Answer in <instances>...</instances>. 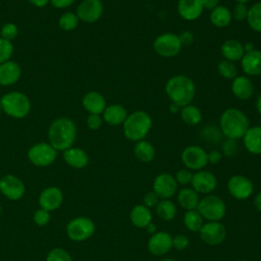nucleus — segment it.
I'll return each instance as SVG.
<instances>
[{
	"mask_svg": "<svg viewBox=\"0 0 261 261\" xmlns=\"http://www.w3.org/2000/svg\"><path fill=\"white\" fill-rule=\"evenodd\" d=\"M176 9L179 16L188 21L196 20L204 11L202 0H178Z\"/></svg>",
	"mask_w": 261,
	"mask_h": 261,
	"instance_id": "aec40b11",
	"label": "nucleus"
},
{
	"mask_svg": "<svg viewBox=\"0 0 261 261\" xmlns=\"http://www.w3.org/2000/svg\"><path fill=\"white\" fill-rule=\"evenodd\" d=\"M160 261H177V260H175V259H173V258H163V259H161Z\"/></svg>",
	"mask_w": 261,
	"mask_h": 261,
	"instance_id": "052dcab7",
	"label": "nucleus"
},
{
	"mask_svg": "<svg viewBox=\"0 0 261 261\" xmlns=\"http://www.w3.org/2000/svg\"><path fill=\"white\" fill-rule=\"evenodd\" d=\"M63 202L62 191L55 186H50L42 190L38 196L39 208L52 212L58 209Z\"/></svg>",
	"mask_w": 261,
	"mask_h": 261,
	"instance_id": "4468645a",
	"label": "nucleus"
},
{
	"mask_svg": "<svg viewBox=\"0 0 261 261\" xmlns=\"http://www.w3.org/2000/svg\"><path fill=\"white\" fill-rule=\"evenodd\" d=\"M254 206H255V208H256L259 212H261V192H259V193L255 196V198H254Z\"/></svg>",
	"mask_w": 261,
	"mask_h": 261,
	"instance_id": "6e6d98bb",
	"label": "nucleus"
},
{
	"mask_svg": "<svg viewBox=\"0 0 261 261\" xmlns=\"http://www.w3.org/2000/svg\"><path fill=\"white\" fill-rule=\"evenodd\" d=\"M103 3L101 0H84L76 8L80 20L88 23L96 22L103 14Z\"/></svg>",
	"mask_w": 261,
	"mask_h": 261,
	"instance_id": "dca6fc26",
	"label": "nucleus"
},
{
	"mask_svg": "<svg viewBox=\"0 0 261 261\" xmlns=\"http://www.w3.org/2000/svg\"><path fill=\"white\" fill-rule=\"evenodd\" d=\"M197 210L204 219L208 221H219L225 216L226 205L219 196L208 194L200 199Z\"/></svg>",
	"mask_w": 261,
	"mask_h": 261,
	"instance_id": "0eeeda50",
	"label": "nucleus"
},
{
	"mask_svg": "<svg viewBox=\"0 0 261 261\" xmlns=\"http://www.w3.org/2000/svg\"><path fill=\"white\" fill-rule=\"evenodd\" d=\"M241 67L247 76L261 75V50L253 49L245 52L241 59Z\"/></svg>",
	"mask_w": 261,
	"mask_h": 261,
	"instance_id": "6ab92c4d",
	"label": "nucleus"
},
{
	"mask_svg": "<svg viewBox=\"0 0 261 261\" xmlns=\"http://www.w3.org/2000/svg\"><path fill=\"white\" fill-rule=\"evenodd\" d=\"M57 157V150L49 143H37L33 145L28 151V158L30 162L39 167L51 165Z\"/></svg>",
	"mask_w": 261,
	"mask_h": 261,
	"instance_id": "1a4fd4ad",
	"label": "nucleus"
},
{
	"mask_svg": "<svg viewBox=\"0 0 261 261\" xmlns=\"http://www.w3.org/2000/svg\"><path fill=\"white\" fill-rule=\"evenodd\" d=\"M34 6L36 7H45L49 2L50 0H29Z\"/></svg>",
	"mask_w": 261,
	"mask_h": 261,
	"instance_id": "5fc2aeb1",
	"label": "nucleus"
},
{
	"mask_svg": "<svg viewBox=\"0 0 261 261\" xmlns=\"http://www.w3.org/2000/svg\"><path fill=\"white\" fill-rule=\"evenodd\" d=\"M33 220L38 226H46L51 220V213L45 209L38 208L33 215Z\"/></svg>",
	"mask_w": 261,
	"mask_h": 261,
	"instance_id": "a19ab883",
	"label": "nucleus"
},
{
	"mask_svg": "<svg viewBox=\"0 0 261 261\" xmlns=\"http://www.w3.org/2000/svg\"><path fill=\"white\" fill-rule=\"evenodd\" d=\"M250 127V121L245 112L238 108L225 109L219 118V129L223 137L238 141Z\"/></svg>",
	"mask_w": 261,
	"mask_h": 261,
	"instance_id": "f03ea898",
	"label": "nucleus"
},
{
	"mask_svg": "<svg viewBox=\"0 0 261 261\" xmlns=\"http://www.w3.org/2000/svg\"><path fill=\"white\" fill-rule=\"evenodd\" d=\"M165 93L171 103L184 107L191 104L195 98L196 86L191 77L185 74H176L166 82Z\"/></svg>",
	"mask_w": 261,
	"mask_h": 261,
	"instance_id": "f257e3e1",
	"label": "nucleus"
},
{
	"mask_svg": "<svg viewBox=\"0 0 261 261\" xmlns=\"http://www.w3.org/2000/svg\"><path fill=\"white\" fill-rule=\"evenodd\" d=\"M174 177H175L177 185L187 186V185H190L192 181L193 172H192V170H190L188 168H181L176 171Z\"/></svg>",
	"mask_w": 261,
	"mask_h": 261,
	"instance_id": "a18cd8bd",
	"label": "nucleus"
},
{
	"mask_svg": "<svg viewBox=\"0 0 261 261\" xmlns=\"http://www.w3.org/2000/svg\"><path fill=\"white\" fill-rule=\"evenodd\" d=\"M83 106L90 114H102L106 108V100L96 91L88 92L83 98Z\"/></svg>",
	"mask_w": 261,
	"mask_h": 261,
	"instance_id": "393cba45",
	"label": "nucleus"
},
{
	"mask_svg": "<svg viewBox=\"0 0 261 261\" xmlns=\"http://www.w3.org/2000/svg\"><path fill=\"white\" fill-rule=\"evenodd\" d=\"M246 20L254 32L261 33V2H256L249 7Z\"/></svg>",
	"mask_w": 261,
	"mask_h": 261,
	"instance_id": "f704fd0d",
	"label": "nucleus"
},
{
	"mask_svg": "<svg viewBox=\"0 0 261 261\" xmlns=\"http://www.w3.org/2000/svg\"><path fill=\"white\" fill-rule=\"evenodd\" d=\"M96 225L88 216H76L71 218L65 226L66 236L73 242H85L95 232Z\"/></svg>",
	"mask_w": 261,
	"mask_h": 261,
	"instance_id": "423d86ee",
	"label": "nucleus"
},
{
	"mask_svg": "<svg viewBox=\"0 0 261 261\" xmlns=\"http://www.w3.org/2000/svg\"><path fill=\"white\" fill-rule=\"evenodd\" d=\"M13 53V45L11 41L5 40L0 37V64L10 60Z\"/></svg>",
	"mask_w": 261,
	"mask_h": 261,
	"instance_id": "ea45409f",
	"label": "nucleus"
},
{
	"mask_svg": "<svg viewBox=\"0 0 261 261\" xmlns=\"http://www.w3.org/2000/svg\"><path fill=\"white\" fill-rule=\"evenodd\" d=\"M0 104L2 110L9 116L14 118L25 117L31 110V101L28 96L21 92L13 91L5 94Z\"/></svg>",
	"mask_w": 261,
	"mask_h": 261,
	"instance_id": "39448f33",
	"label": "nucleus"
},
{
	"mask_svg": "<svg viewBox=\"0 0 261 261\" xmlns=\"http://www.w3.org/2000/svg\"><path fill=\"white\" fill-rule=\"evenodd\" d=\"M221 55L223 59L236 62L241 61L242 57L245 54L244 44L236 39H228L224 41L220 47Z\"/></svg>",
	"mask_w": 261,
	"mask_h": 261,
	"instance_id": "a878e982",
	"label": "nucleus"
},
{
	"mask_svg": "<svg viewBox=\"0 0 261 261\" xmlns=\"http://www.w3.org/2000/svg\"><path fill=\"white\" fill-rule=\"evenodd\" d=\"M243 139L244 147L253 155H261V126H250L245 133Z\"/></svg>",
	"mask_w": 261,
	"mask_h": 261,
	"instance_id": "5701e85b",
	"label": "nucleus"
},
{
	"mask_svg": "<svg viewBox=\"0 0 261 261\" xmlns=\"http://www.w3.org/2000/svg\"><path fill=\"white\" fill-rule=\"evenodd\" d=\"M75 137V124L68 117H59L55 119L48 129L49 144L57 151H65L72 147Z\"/></svg>",
	"mask_w": 261,
	"mask_h": 261,
	"instance_id": "7ed1b4c3",
	"label": "nucleus"
},
{
	"mask_svg": "<svg viewBox=\"0 0 261 261\" xmlns=\"http://www.w3.org/2000/svg\"><path fill=\"white\" fill-rule=\"evenodd\" d=\"M201 240L209 246H217L226 238V228L220 221H208L199 230Z\"/></svg>",
	"mask_w": 261,
	"mask_h": 261,
	"instance_id": "ddd939ff",
	"label": "nucleus"
},
{
	"mask_svg": "<svg viewBox=\"0 0 261 261\" xmlns=\"http://www.w3.org/2000/svg\"><path fill=\"white\" fill-rule=\"evenodd\" d=\"M103 120L110 125L122 124L127 116V111L124 106L120 104H111L106 106L102 113Z\"/></svg>",
	"mask_w": 261,
	"mask_h": 261,
	"instance_id": "bb28decb",
	"label": "nucleus"
},
{
	"mask_svg": "<svg viewBox=\"0 0 261 261\" xmlns=\"http://www.w3.org/2000/svg\"><path fill=\"white\" fill-rule=\"evenodd\" d=\"M231 92L240 100H248L254 94V85L247 75H237L231 82Z\"/></svg>",
	"mask_w": 261,
	"mask_h": 261,
	"instance_id": "412c9836",
	"label": "nucleus"
},
{
	"mask_svg": "<svg viewBox=\"0 0 261 261\" xmlns=\"http://www.w3.org/2000/svg\"><path fill=\"white\" fill-rule=\"evenodd\" d=\"M1 213H2V206H1V204H0V215H1Z\"/></svg>",
	"mask_w": 261,
	"mask_h": 261,
	"instance_id": "680f3d73",
	"label": "nucleus"
},
{
	"mask_svg": "<svg viewBox=\"0 0 261 261\" xmlns=\"http://www.w3.org/2000/svg\"><path fill=\"white\" fill-rule=\"evenodd\" d=\"M134 154L139 161L143 163H149L155 158L156 152L154 146L150 142L141 140L136 142L134 147Z\"/></svg>",
	"mask_w": 261,
	"mask_h": 261,
	"instance_id": "7c9ffc66",
	"label": "nucleus"
},
{
	"mask_svg": "<svg viewBox=\"0 0 261 261\" xmlns=\"http://www.w3.org/2000/svg\"><path fill=\"white\" fill-rule=\"evenodd\" d=\"M17 34H18V29H17L16 24H14L12 22L5 23L0 30L1 38L8 40V41H12L13 39H15L17 37Z\"/></svg>",
	"mask_w": 261,
	"mask_h": 261,
	"instance_id": "37998d69",
	"label": "nucleus"
},
{
	"mask_svg": "<svg viewBox=\"0 0 261 261\" xmlns=\"http://www.w3.org/2000/svg\"><path fill=\"white\" fill-rule=\"evenodd\" d=\"M80 18L77 17L76 13L73 12H65L59 18V27L66 32L73 31L79 24Z\"/></svg>",
	"mask_w": 261,
	"mask_h": 261,
	"instance_id": "4c0bfd02",
	"label": "nucleus"
},
{
	"mask_svg": "<svg viewBox=\"0 0 261 261\" xmlns=\"http://www.w3.org/2000/svg\"><path fill=\"white\" fill-rule=\"evenodd\" d=\"M248 10L249 7L247 6V4H243V3H237L232 10H231V15H232V19L237 20V21H243L247 19V15H248Z\"/></svg>",
	"mask_w": 261,
	"mask_h": 261,
	"instance_id": "c03bdc74",
	"label": "nucleus"
},
{
	"mask_svg": "<svg viewBox=\"0 0 261 261\" xmlns=\"http://www.w3.org/2000/svg\"><path fill=\"white\" fill-rule=\"evenodd\" d=\"M178 37L180 39V42H181L182 46H188L191 43H193V41H194V35H193V33H191L189 31L182 32Z\"/></svg>",
	"mask_w": 261,
	"mask_h": 261,
	"instance_id": "3c124183",
	"label": "nucleus"
},
{
	"mask_svg": "<svg viewBox=\"0 0 261 261\" xmlns=\"http://www.w3.org/2000/svg\"><path fill=\"white\" fill-rule=\"evenodd\" d=\"M177 191V182L175 177L167 172L158 174L153 181V192L160 199H170Z\"/></svg>",
	"mask_w": 261,
	"mask_h": 261,
	"instance_id": "2eb2a0df",
	"label": "nucleus"
},
{
	"mask_svg": "<svg viewBox=\"0 0 261 261\" xmlns=\"http://www.w3.org/2000/svg\"><path fill=\"white\" fill-rule=\"evenodd\" d=\"M157 216L163 221H171L176 215V206L169 199H161L155 207Z\"/></svg>",
	"mask_w": 261,
	"mask_h": 261,
	"instance_id": "473e14b6",
	"label": "nucleus"
},
{
	"mask_svg": "<svg viewBox=\"0 0 261 261\" xmlns=\"http://www.w3.org/2000/svg\"><path fill=\"white\" fill-rule=\"evenodd\" d=\"M0 181H1V177H0Z\"/></svg>",
	"mask_w": 261,
	"mask_h": 261,
	"instance_id": "69168bd1",
	"label": "nucleus"
},
{
	"mask_svg": "<svg viewBox=\"0 0 261 261\" xmlns=\"http://www.w3.org/2000/svg\"><path fill=\"white\" fill-rule=\"evenodd\" d=\"M184 224L190 231L197 232L203 226L204 218L197 209L188 210L184 215Z\"/></svg>",
	"mask_w": 261,
	"mask_h": 261,
	"instance_id": "72a5a7b5",
	"label": "nucleus"
},
{
	"mask_svg": "<svg viewBox=\"0 0 261 261\" xmlns=\"http://www.w3.org/2000/svg\"><path fill=\"white\" fill-rule=\"evenodd\" d=\"M0 192L10 201H18L25 194V185L18 176L6 174L1 177Z\"/></svg>",
	"mask_w": 261,
	"mask_h": 261,
	"instance_id": "f8f14e48",
	"label": "nucleus"
},
{
	"mask_svg": "<svg viewBox=\"0 0 261 261\" xmlns=\"http://www.w3.org/2000/svg\"><path fill=\"white\" fill-rule=\"evenodd\" d=\"M103 118L100 114H89L87 117V126L92 130H97L102 126Z\"/></svg>",
	"mask_w": 261,
	"mask_h": 261,
	"instance_id": "09e8293b",
	"label": "nucleus"
},
{
	"mask_svg": "<svg viewBox=\"0 0 261 261\" xmlns=\"http://www.w3.org/2000/svg\"><path fill=\"white\" fill-rule=\"evenodd\" d=\"M237 3H243V4H247L248 2H250L251 0H234Z\"/></svg>",
	"mask_w": 261,
	"mask_h": 261,
	"instance_id": "bf43d9fd",
	"label": "nucleus"
},
{
	"mask_svg": "<svg viewBox=\"0 0 261 261\" xmlns=\"http://www.w3.org/2000/svg\"><path fill=\"white\" fill-rule=\"evenodd\" d=\"M146 228H147L148 232H150V233H151V236H152V234H154V233L156 232V226H155L152 222H151V223H150Z\"/></svg>",
	"mask_w": 261,
	"mask_h": 261,
	"instance_id": "13d9d810",
	"label": "nucleus"
},
{
	"mask_svg": "<svg viewBox=\"0 0 261 261\" xmlns=\"http://www.w3.org/2000/svg\"><path fill=\"white\" fill-rule=\"evenodd\" d=\"M45 261H73L70 253L63 248H53L46 256Z\"/></svg>",
	"mask_w": 261,
	"mask_h": 261,
	"instance_id": "58836bf2",
	"label": "nucleus"
},
{
	"mask_svg": "<svg viewBox=\"0 0 261 261\" xmlns=\"http://www.w3.org/2000/svg\"><path fill=\"white\" fill-rule=\"evenodd\" d=\"M256 109H257L258 113L261 115V93L258 95V97L256 99Z\"/></svg>",
	"mask_w": 261,
	"mask_h": 261,
	"instance_id": "4d7b16f0",
	"label": "nucleus"
},
{
	"mask_svg": "<svg viewBox=\"0 0 261 261\" xmlns=\"http://www.w3.org/2000/svg\"><path fill=\"white\" fill-rule=\"evenodd\" d=\"M181 162L190 170H201L208 164L207 152L198 145L186 147L180 155Z\"/></svg>",
	"mask_w": 261,
	"mask_h": 261,
	"instance_id": "9d476101",
	"label": "nucleus"
},
{
	"mask_svg": "<svg viewBox=\"0 0 261 261\" xmlns=\"http://www.w3.org/2000/svg\"><path fill=\"white\" fill-rule=\"evenodd\" d=\"M202 4L204 9L211 11L219 5V0H202Z\"/></svg>",
	"mask_w": 261,
	"mask_h": 261,
	"instance_id": "864d4df0",
	"label": "nucleus"
},
{
	"mask_svg": "<svg viewBox=\"0 0 261 261\" xmlns=\"http://www.w3.org/2000/svg\"><path fill=\"white\" fill-rule=\"evenodd\" d=\"M191 185L198 194L208 195L216 189L217 178L211 171L201 169L193 173Z\"/></svg>",
	"mask_w": 261,
	"mask_h": 261,
	"instance_id": "f3484780",
	"label": "nucleus"
},
{
	"mask_svg": "<svg viewBox=\"0 0 261 261\" xmlns=\"http://www.w3.org/2000/svg\"><path fill=\"white\" fill-rule=\"evenodd\" d=\"M2 111V107H1V104H0V112Z\"/></svg>",
	"mask_w": 261,
	"mask_h": 261,
	"instance_id": "0e129e2a",
	"label": "nucleus"
},
{
	"mask_svg": "<svg viewBox=\"0 0 261 261\" xmlns=\"http://www.w3.org/2000/svg\"><path fill=\"white\" fill-rule=\"evenodd\" d=\"M209 19L211 23L216 28H225L229 25V23L232 20L231 10L224 6V5H218L213 10L210 11Z\"/></svg>",
	"mask_w": 261,
	"mask_h": 261,
	"instance_id": "c85d7f7f",
	"label": "nucleus"
},
{
	"mask_svg": "<svg viewBox=\"0 0 261 261\" xmlns=\"http://www.w3.org/2000/svg\"><path fill=\"white\" fill-rule=\"evenodd\" d=\"M222 153L218 150H211L209 152H207V158H208V162L211 164H218L221 160H222Z\"/></svg>",
	"mask_w": 261,
	"mask_h": 261,
	"instance_id": "8fccbe9b",
	"label": "nucleus"
},
{
	"mask_svg": "<svg viewBox=\"0 0 261 261\" xmlns=\"http://www.w3.org/2000/svg\"><path fill=\"white\" fill-rule=\"evenodd\" d=\"M189 244V238L182 233H178L172 238V248H175L176 250H185L186 248H188Z\"/></svg>",
	"mask_w": 261,
	"mask_h": 261,
	"instance_id": "49530a36",
	"label": "nucleus"
},
{
	"mask_svg": "<svg viewBox=\"0 0 261 261\" xmlns=\"http://www.w3.org/2000/svg\"><path fill=\"white\" fill-rule=\"evenodd\" d=\"M177 202L184 209L194 210L197 209L200 202L199 194L193 188H182L177 193Z\"/></svg>",
	"mask_w": 261,
	"mask_h": 261,
	"instance_id": "c756f323",
	"label": "nucleus"
},
{
	"mask_svg": "<svg viewBox=\"0 0 261 261\" xmlns=\"http://www.w3.org/2000/svg\"><path fill=\"white\" fill-rule=\"evenodd\" d=\"M152 117L148 112L144 110H136L127 114L122 123L123 135L127 140L133 142L145 140L152 128Z\"/></svg>",
	"mask_w": 261,
	"mask_h": 261,
	"instance_id": "20e7f679",
	"label": "nucleus"
},
{
	"mask_svg": "<svg viewBox=\"0 0 261 261\" xmlns=\"http://www.w3.org/2000/svg\"><path fill=\"white\" fill-rule=\"evenodd\" d=\"M21 74V69L18 63L8 60L0 64V85L10 86L15 84Z\"/></svg>",
	"mask_w": 261,
	"mask_h": 261,
	"instance_id": "b1692460",
	"label": "nucleus"
},
{
	"mask_svg": "<svg viewBox=\"0 0 261 261\" xmlns=\"http://www.w3.org/2000/svg\"><path fill=\"white\" fill-rule=\"evenodd\" d=\"M239 261H248V260H245V259H242V260H239Z\"/></svg>",
	"mask_w": 261,
	"mask_h": 261,
	"instance_id": "e2e57ef3",
	"label": "nucleus"
},
{
	"mask_svg": "<svg viewBox=\"0 0 261 261\" xmlns=\"http://www.w3.org/2000/svg\"><path fill=\"white\" fill-rule=\"evenodd\" d=\"M181 47L178 35L173 33H163L157 36L153 42V49L156 54L165 58L176 56L180 52Z\"/></svg>",
	"mask_w": 261,
	"mask_h": 261,
	"instance_id": "6e6552de",
	"label": "nucleus"
},
{
	"mask_svg": "<svg viewBox=\"0 0 261 261\" xmlns=\"http://www.w3.org/2000/svg\"><path fill=\"white\" fill-rule=\"evenodd\" d=\"M227 191L232 198L243 201L252 196L254 186L249 177L242 174H236L230 176L227 180Z\"/></svg>",
	"mask_w": 261,
	"mask_h": 261,
	"instance_id": "9b49d317",
	"label": "nucleus"
},
{
	"mask_svg": "<svg viewBox=\"0 0 261 261\" xmlns=\"http://www.w3.org/2000/svg\"><path fill=\"white\" fill-rule=\"evenodd\" d=\"M75 0H50L51 4L56 7V8H66L68 6H70Z\"/></svg>",
	"mask_w": 261,
	"mask_h": 261,
	"instance_id": "603ef678",
	"label": "nucleus"
},
{
	"mask_svg": "<svg viewBox=\"0 0 261 261\" xmlns=\"http://www.w3.org/2000/svg\"><path fill=\"white\" fill-rule=\"evenodd\" d=\"M179 114L181 120L190 126H195L199 124L202 120V112L200 108L196 105H193L192 103L180 107Z\"/></svg>",
	"mask_w": 261,
	"mask_h": 261,
	"instance_id": "2f4dec72",
	"label": "nucleus"
},
{
	"mask_svg": "<svg viewBox=\"0 0 261 261\" xmlns=\"http://www.w3.org/2000/svg\"><path fill=\"white\" fill-rule=\"evenodd\" d=\"M159 201H160V198L153 191L146 193L145 196L143 197V205H145L149 209L155 208L156 205L159 203Z\"/></svg>",
	"mask_w": 261,
	"mask_h": 261,
	"instance_id": "de8ad7c7",
	"label": "nucleus"
},
{
	"mask_svg": "<svg viewBox=\"0 0 261 261\" xmlns=\"http://www.w3.org/2000/svg\"><path fill=\"white\" fill-rule=\"evenodd\" d=\"M218 73L225 80H233L238 75V68L236 63L226 59H222L217 64Z\"/></svg>",
	"mask_w": 261,
	"mask_h": 261,
	"instance_id": "e433bc0d",
	"label": "nucleus"
},
{
	"mask_svg": "<svg viewBox=\"0 0 261 261\" xmlns=\"http://www.w3.org/2000/svg\"><path fill=\"white\" fill-rule=\"evenodd\" d=\"M65 163L75 169H82L89 163V155L87 152L77 147H70L63 151L62 154Z\"/></svg>",
	"mask_w": 261,
	"mask_h": 261,
	"instance_id": "4be33fe9",
	"label": "nucleus"
},
{
	"mask_svg": "<svg viewBox=\"0 0 261 261\" xmlns=\"http://www.w3.org/2000/svg\"><path fill=\"white\" fill-rule=\"evenodd\" d=\"M201 138L204 142L210 145H217L222 142V134L219 128H216L214 125H206L202 128Z\"/></svg>",
	"mask_w": 261,
	"mask_h": 261,
	"instance_id": "c9c22d12",
	"label": "nucleus"
},
{
	"mask_svg": "<svg viewBox=\"0 0 261 261\" xmlns=\"http://www.w3.org/2000/svg\"><path fill=\"white\" fill-rule=\"evenodd\" d=\"M129 219L136 227L146 228L152 222V212L145 205L139 204L130 210Z\"/></svg>",
	"mask_w": 261,
	"mask_h": 261,
	"instance_id": "cd10ccee",
	"label": "nucleus"
},
{
	"mask_svg": "<svg viewBox=\"0 0 261 261\" xmlns=\"http://www.w3.org/2000/svg\"><path fill=\"white\" fill-rule=\"evenodd\" d=\"M220 147H221V153L224 156L227 157H231L234 156L238 152V143L236 140H231V139H225L224 141H222L220 143Z\"/></svg>",
	"mask_w": 261,
	"mask_h": 261,
	"instance_id": "79ce46f5",
	"label": "nucleus"
},
{
	"mask_svg": "<svg viewBox=\"0 0 261 261\" xmlns=\"http://www.w3.org/2000/svg\"><path fill=\"white\" fill-rule=\"evenodd\" d=\"M148 251L154 256H163L172 248V237L166 231H156L147 244Z\"/></svg>",
	"mask_w": 261,
	"mask_h": 261,
	"instance_id": "a211bd4d",
	"label": "nucleus"
}]
</instances>
